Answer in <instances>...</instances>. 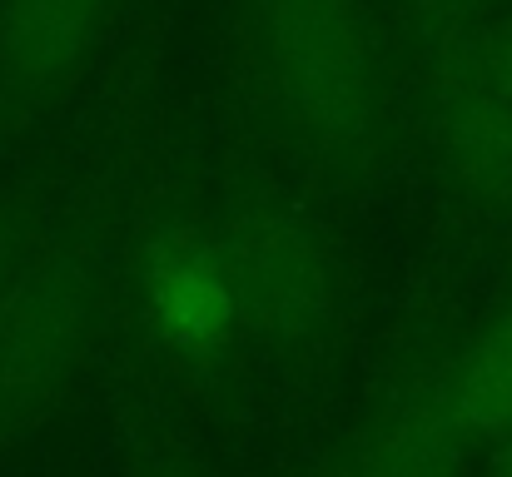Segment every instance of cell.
Instances as JSON below:
<instances>
[{
	"instance_id": "cell-1",
	"label": "cell",
	"mask_w": 512,
	"mask_h": 477,
	"mask_svg": "<svg viewBox=\"0 0 512 477\" xmlns=\"http://www.w3.org/2000/svg\"><path fill=\"white\" fill-rule=\"evenodd\" d=\"M244 95L309 179L368 189L398 150V65L368 0H229Z\"/></svg>"
},
{
	"instance_id": "cell-2",
	"label": "cell",
	"mask_w": 512,
	"mask_h": 477,
	"mask_svg": "<svg viewBox=\"0 0 512 477\" xmlns=\"http://www.w3.org/2000/svg\"><path fill=\"white\" fill-rule=\"evenodd\" d=\"M105 314V254L90 224L35 239L0 304V448L30 433L70 388Z\"/></svg>"
},
{
	"instance_id": "cell-3",
	"label": "cell",
	"mask_w": 512,
	"mask_h": 477,
	"mask_svg": "<svg viewBox=\"0 0 512 477\" xmlns=\"http://www.w3.org/2000/svg\"><path fill=\"white\" fill-rule=\"evenodd\" d=\"M229 284L239 294L244 333L269 343L319 338L343 299L339 249L319 214L269 184H234L204 219Z\"/></svg>"
},
{
	"instance_id": "cell-4",
	"label": "cell",
	"mask_w": 512,
	"mask_h": 477,
	"mask_svg": "<svg viewBox=\"0 0 512 477\" xmlns=\"http://www.w3.org/2000/svg\"><path fill=\"white\" fill-rule=\"evenodd\" d=\"M408 45L413 115L443 189L478 214H512V100L468 65L453 30L408 35Z\"/></svg>"
},
{
	"instance_id": "cell-5",
	"label": "cell",
	"mask_w": 512,
	"mask_h": 477,
	"mask_svg": "<svg viewBox=\"0 0 512 477\" xmlns=\"http://www.w3.org/2000/svg\"><path fill=\"white\" fill-rule=\"evenodd\" d=\"M125 0H0V135L50 120Z\"/></svg>"
},
{
	"instance_id": "cell-6",
	"label": "cell",
	"mask_w": 512,
	"mask_h": 477,
	"mask_svg": "<svg viewBox=\"0 0 512 477\" xmlns=\"http://www.w3.org/2000/svg\"><path fill=\"white\" fill-rule=\"evenodd\" d=\"M140 314L155 343L179 358H209L244 333L239 294L204 229V219H170L140 249Z\"/></svg>"
},
{
	"instance_id": "cell-7",
	"label": "cell",
	"mask_w": 512,
	"mask_h": 477,
	"mask_svg": "<svg viewBox=\"0 0 512 477\" xmlns=\"http://www.w3.org/2000/svg\"><path fill=\"white\" fill-rule=\"evenodd\" d=\"M473 433L453 413L448 383L413 388L363 423L343 477H463Z\"/></svg>"
},
{
	"instance_id": "cell-8",
	"label": "cell",
	"mask_w": 512,
	"mask_h": 477,
	"mask_svg": "<svg viewBox=\"0 0 512 477\" xmlns=\"http://www.w3.org/2000/svg\"><path fill=\"white\" fill-rule=\"evenodd\" d=\"M453 413L473 438L503 443L512 433V304L483 323V333L458 353V363L443 373Z\"/></svg>"
},
{
	"instance_id": "cell-9",
	"label": "cell",
	"mask_w": 512,
	"mask_h": 477,
	"mask_svg": "<svg viewBox=\"0 0 512 477\" xmlns=\"http://www.w3.org/2000/svg\"><path fill=\"white\" fill-rule=\"evenodd\" d=\"M453 35H458L468 65H473L498 95L512 100V5L498 10V15H488V20H478V25L453 30Z\"/></svg>"
},
{
	"instance_id": "cell-10",
	"label": "cell",
	"mask_w": 512,
	"mask_h": 477,
	"mask_svg": "<svg viewBox=\"0 0 512 477\" xmlns=\"http://www.w3.org/2000/svg\"><path fill=\"white\" fill-rule=\"evenodd\" d=\"M393 5H398L408 35H428V30H463V25H478V20L508 10L512 0H393Z\"/></svg>"
},
{
	"instance_id": "cell-11",
	"label": "cell",
	"mask_w": 512,
	"mask_h": 477,
	"mask_svg": "<svg viewBox=\"0 0 512 477\" xmlns=\"http://www.w3.org/2000/svg\"><path fill=\"white\" fill-rule=\"evenodd\" d=\"M140 477H214V473L204 463H194V458H155Z\"/></svg>"
},
{
	"instance_id": "cell-12",
	"label": "cell",
	"mask_w": 512,
	"mask_h": 477,
	"mask_svg": "<svg viewBox=\"0 0 512 477\" xmlns=\"http://www.w3.org/2000/svg\"><path fill=\"white\" fill-rule=\"evenodd\" d=\"M493 477H512V433L498 443V463H493Z\"/></svg>"
}]
</instances>
